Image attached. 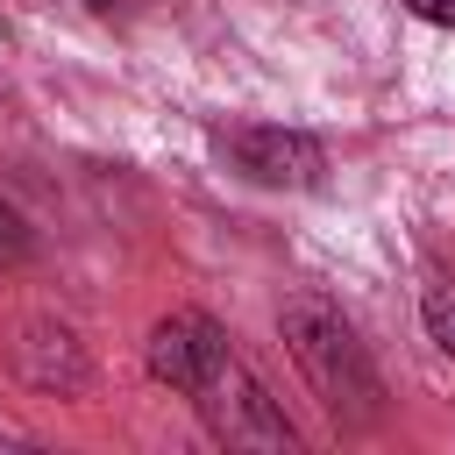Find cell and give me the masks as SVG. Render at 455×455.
Segmentation results:
<instances>
[{"instance_id":"1","label":"cell","mask_w":455,"mask_h":455,"mask_svg":"<svg viewBox=\"0 0 455 455\" xmlns=\"http://www.w3.org/2000/svg\"><path fill=\"white\" fill-rule=\"evenodd\" d=\"M277 327H284L291 363L306 370V384L327 398V412H334L341 427L384 419V377H377L370 348L355 341V327L341 320V306H327L320 291H291V299L277 306Z\"/></svg>"},{"instance_id":"2","label":"cell","mask_w":455,"mask_h":455,"mask_svg":"<svg viewBox=\"0 0 455 455\" xmlns=\"http://www.w3.org/2000/svg\"><path fill=\"white\" fill-rule=\"evenodd\" d=\"M185 398L199 405V419H206L213 441H228V448H299L291 419L277 412V398L263 391V377H256L235 348H220Z\"/></svg>"},{"instance_id":"3","label":"cell","mask_w":455,"mask_h":455,"mask_svg":"<svg viewBox=\"0 0 455 455\" xmlns=\"http://www.w3.org/2000/svg\"><path fill=\"white\" fill-rule=\"evenodd\" d=\"M213 149L235 178H249L263 192H313L327 171V149L306 128H277V121H228V128H213Z\"/></svg>"},{"instance_id":"4","label":"cell","mask_w":455,"mask_h":455,"mask_svg":"<svg viewBox=\"0 0 455 455\" xmlns=\"http://www.w3.org/2000/svg\"><path fill=\"white\" fill-rule=\"evenodd\" d=\"M220 348H235L220 320H206V313H171V320L149 327V377L171 384V391H192L199 370H206Z\"/></svg>"},{"instance_id":"5","label":"cell","mask_w":455,"mask_h":455,"mask_svg":"<svg viewBox=\"0 0 455 455\" xmlns=\"http://www.w3.org/2000/svg\"><path fill=\"white\" fill-rule=\"evenodd\" d=\"M419 320H427L434 348H441V355H455V277H434V284L419 291Z\"/></svg>"},{"instance_id":"6","label":"cell","mask_w":455,"mask_h":455,"mask_svg":"<svg viewBox=\"0 0 455 455\" xmlns=\"http://www.w3.org/2000/svg\"><path fill=\"white\" fill-rule=\"evenodd\" d=\"M28 249H36V235H28V220L0 199V270H14V263H28Z\"/></svg>"},{"instance_id":"7","label":"cell","mask_w":455,"mask_h":455,"mask_svg":"<svg viewBox=\"0 0 455 455\" xmlns=\"http://www.w3.org/2000/svg\"><path fill=\"white\" fill-rule=\"evenodd\" d=\"M419 21H434V28H455V0H405Z\"/></svg>"}]
</instances>
